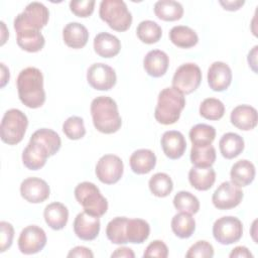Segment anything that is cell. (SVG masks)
Instances as JSON below:
<instances>
[{
    "instance_id": "17",
    "label": "cell",
    "mask_w": 258,
    "mask_h": 258,
    "mask_svg": "<svg viewBox=\"0 0 258 258\" xmlns=\"http://www.w3.org/2000/svg\"><path fill=\"white\" fill-rule=\"evenodd\" d=\"M232 82V71L223 61L213 62L208 70V84L215 92H223L229 88Z\"/></svg>"
},
{
    "instance_id": "2",
    "label": "cell",
    "mask_w": 258,
    "mask_h": 258,
    "mask_svg": "<svg viewBox=\"0 0 258 258\" xmlns=\"http://www.w3.org/2000/svg\"><path fill=\"white\" fill-rule=\"evenodd\" d=\"M91 115L95 128L101 133L112 134L122 125L116 102L108 96H99L91 103Z\"/></svg>"
},
{
    "instance_id": "44",
    "label": "cell",
    "mask_w": 258,
    "mask_h": 258,
    "mask_svg": "<svg viewBox=\"0 0 258 258\" xmlns=\"http://www.w3.org/2000/svg\"><path fill=\"white\" fill-rule=\"evenodd\" d=\"M13 237V226L5 221L0 222V252H4L11 247Z\"/></svg>"
},
{
    "instance_id": "45",
    "label": "cell",
    "mask_w": 258,
    "mask_h": 258,
    "mask_svg": "<svg viewBox=\"0 0 258 258\" xmlns=\"http://www.w3.org/2000/svg\"><path fill=\"white\" fill-rule=\"evenodd\" d=\"M144 257H158L166 258L168 256V248L163 241L154 240L145 249Z\"/></svg>"
},
{
    "instance_id": "50",
    "label": "cell",
    "mask_w": 258,
    "mask_h": 258,
    "mask_svg": "<svg viewBox=\"0 0 258 258\" xmlns=\"http://www.w3.org/2000/svg\"><path fill=\"white\" fill-rule=\"evenodd\" d=\"M257 48L258 46L255 45L253 47V49L251 51H249V54H248V62H249V66L252 68V70L256 73L257 70H256V55H257Z\"/></svg>"
},
{
    "instance_id": "18",
    "label": "cell",
    "mask_w": 258,
    "mask_h": 258,
    "mask_svg": "<svg viewBox=\"0 0 258 258\" xmlns=\"http://www.w3.org/2000/svg\"><path fill=\"white\" fill-rule=\"evenodd\" d=\"M160 142L163 153L170 159L180 158L186 149L185 138L179 131L169 130L164 132Z\"/></svg>"
},
{
    "instance_id": "48",
    "label": "cell",
    "mask_w": 258,
    "mask_h": 258,
    "mask_svg": "<svg viewBox=\"0 0 258 258\" xmlns=\"http://www.w3.org/2000/svg\"><path fill=\"white\" fill-rule=\"evenodd\" d=\"M225 10H229V11H236L238 9H240L241 6L244 5L245 1L244 0H235V1H220L219 2Z\"/></svg>"
},
{
    "instance_id": "23",
    "label": "cell",
    "mask_w": 258,
    "mask_h": 258,
    "mask_svg": "<svg viewBox=\"0 0 258 258\" xmlns=\"http://www.w3.org/2000/svg\"><path fill=\"white\" fill-rule=\"evenodd\" d=\"M129 163L133 172L146 174L155 167L156 156L149 149H138L131 154Z\"/></svg>"
},
{
    "instance_id": "11",
    "label": "cell",
    "mask_w": 258,
    "mask_h": 258,
    "mask_svg": "<svg viewBox=\"0 0 258 258\" xmlns=\"http://www.w3.org/2000/svg\"><path fill=\"white\" fill-rule=\"evenodd\" d=\"M46 240V234L42 228L30 225L21 231L18 238V248L23 254H35L44 248Z\"/></svg>"
},
{
    "instance_id": "1",
    "label": "cell",
    "mask_w": 258,
    "mask_h": 258,
    "mask_svg": "<svg viewBox=\"0 0 258 258\" xmlns=\"http://www.w3.org/2000/svg\"><path fill=\"white\" fill-rule=\"evenodd\" d=\"M18 97L22 104L31 109L41 107L45 102L43 76L37 68L22 70L16 80Z\"/></svg>"
},
{
    "instance_id": "7",
    "label": "cell",
    "mask_w": 258,
    "mask_h": 258,
    "mask_svg": "<svg viewBox=\"0 0 258 258\" xmlns=\"http://www.w3.org/2000/svg\"><path fill=\"white\" fill-rule=\"evenodd\" d=\"M49 18V11L45 5L40 2L29 3L24 10L14 19V29L19 31L22 29L39 30L46 25Z\"/></svg>"
},
{
    "instance_id": "29",
    "label": "cell",
    "mask_w": 258,
    "mask_h": 258,
    "mask_svg": "<svg viewBox=\"0 0 258 258\" xmlns=\"http://www.w3.org/2000/svg\"><path fill=\"white\" fill-rule=\"evenodd\" d=\"M169 39L177 47L189 48L198 43L199 36L190 27L185 25H177L170 29Z\"/></svg>"
},
{
    "instance_id": "22",
    "label": "cell",
    "mask_w": 258,
    "mask_h": 258,
    "mask_svg": "<svg viewBox=\"0 0 258 258\" xmlns=\"http://www.w3.org/2000/svg\"><path fill=\"white\" fill-rule=\"evenodd\" d=\"M62 38L69 47L82 48L88 42L89 31L79 22H70L62 30Z\"/></svg>"
},
{
    "instance_id": "28",
    "label": "cell",
    "mask_w": 258,
    "mask_h": 258,
    "mask_svg": "<svg viewBox=\"0 0 258 258\" xmlns=\"http://www.w3.org/2000/svg\"><path fill=\"white\" fill-rule=\"evenodd\" d=\"M244 139L239 134L233 132L224 134L219 141L220 151L227 159H232L240 155L244 150Z\"/></svg>"
},
{
    "instance_id": "5",
    "label": "cell",
    "mask_w": 258,
    "mask_h": 258,
    "mask_svg": "<svg viewBox=\"0 0 258 258\" xmlns=\"http://www.w3.org/2000/svg\"><path fill=\"white\" fill-rule=\"evenodd\" d=\"M99 15L112 29L120 32L126 31L132 23V14L121 0H103L100 3Z\"/></svg>"
},
{
    "instance_id": "31",
    "label": "cell",
    "mask_w": 258,
    "mask_h": 258,
    "mask_svg": "<svg viewBox=\"0 0 258 258\" xmlns=\"http://www.w3.org/2000/svg\"><path fill=\"white\" fill-rule=\"evenodd\" d=\"M149 224L142 219H128L126 225V239L128 243L141 244L149 236Z\"/></svg>"
},
{
    "instance_id": "43",
    "label": "cell",
    "mask_w": 258,
    "mask_h": 258,
    "mask_svg": "<svg viewBox=\"0 0 258 258\" xmlns=\"http://www.w3.org/2000/svg\"><path fill=\"white\" fill-rule=\"evenodd\" d=\"M94 0H81L70 2L71 11L79 17H89L94 12Z\"/></svg>"
},
{
    "instance_id": "39",
    "label": "cell",
    "mask_w": 258,
    "mask_h": 258,
    "mask_svg": "<svg viewBox=\"0 0 258 258\" xmlns=\"http://www.w3.org/2000/svg\"><path fill=\"white\" fill-rule=\"evenodd\" d=\"M173 206L177 211L189 215L197 214L200 210V202L198 198L185 190H180L174 196Z\"/></svg>"
},
{
    "instance_id": "25",
    "label": "cell",
    "mask_w": 258,
    "mask_h": 258,
    "mask_svg": "<svg viewBox=\"0 0 258 258\" xmlns=\"http://www.w3.org/2000/svg\"><path fill=\"white\" fill-rule=\"evenodd\" d=\"M230 177L232 182L236 185L246 186L254 180L255 166L251 161L241 159L233 164L230 171Z\"/></svg>"
},
{
    "instance_id": "40",
    "label": "cell",
    "mask_w": 258,
    "mask_h": 258,
    "mask_svg": "<svg viewBox=\"0 0 258 258\" xmlns=\"http://www.w3.org/2000/svg\"><path fill=\"white\" fill-rule=\"evenodd\" d=\"M225 114L223 102L216 98H207L200 105V115L208 120H219Z\"/></svg>"
},
{
    "instance_id": "10",
    "label": "cell",
    "mask_w": 258,
    "mask_h": 258,
    "mask_svg": "<svg viewBox=\"0 0 258 258\" xmlns=\"http://www.w3.org/2000/svg\"><path fill=\"white\" fill-rule=\"evenodd\" d=\"M124 165L122 159L114 154H105L97 162L96 175L105 184H113L123 175Z\"/></svg>"
},
{
    "instance_id": "36",
    "label": "cell",
    "mask_w": 258,
    "mask_h": 258,
    "mask_svg": "<svg viewBox=\"0 0 258 258\" xmlns=\"http://www.w3.org/2000/svg\"><path fill=\"white\" fill-rule=\"evenodd\" d=\"M128 218L126 217H116L111 220L106 227L107 238L114 244H126V225Z\"/></svg>"
},
{
    "instance_id": "14",
    "label": "cell",
    "mask_w": 258,
    "mask_h": 258,
    "mask_svg": "<svg viewBox=\"0 0 258 258\" xmlns=\"http://www.w3.org/2000/svg\"><path fill=\"white\" fill-rule=\"evenodd\" d=\"M20 194L25 201L39 204L48 199L50 189L45 180L39 177H28L21 182Z\"/></svg>"
},
{
    "instance_id": "38",
    "label": "cell",
    "mask_w": 258,
    "mask_h": 258,
    "mask_svg": "<svg viewBox=\"0 0 258 258\" xmlns=\"http://www.w3.org/2000/svg\"><path fill=\"white\" fill-rule=\"evenodd\" d=\"M136 34L142 42L152 44L161 38L162 30L156 22L152 20H143L138 24Z\"/></svg>"
},
{
    "instance_id": "35",
    "label": "cell",
    "mask_w": 258,
    "mask_h": 258,
    "mask_svg": "<svg viewBox=\"0 0 258 258\" xmlns=\"http://www.w3.org/2000/svg\"><path fill=\"white\" fill-rule=\"evenodd\" d=\"M216 160V149L211 144L205 147L194 146L190 150V161L197 167H212Z\"/></svg>"
},
{
    "instance_id": "26",
    "label": "cell",
    "mask_w": 258,
    "mask_h": 258,
    "mask_svg": "<svg viewBox=\"0 0 258 258\" xmlns=\"http://www.w3.org/2000/svg\"><path fill=\"white\" fill-rule=\"evenodd\" d=\"M17 44L28 52H37L44 46L45 40L39 30L22 29L16 32Z\"/></svg>"
},
{
    "instance_id": "41",
    "label": "cell",
    "mask_w": 258,
    "mask_h": 258,
    "mask_svg": "<svg viewBox=\"0 0 258 258\" xmlns=\"http://www.w3.org/2000/svg\"><path fill=\"white\" fill-rule=\"evenodd\" d=\"M62 131L69 139L78 140L83 138L86 134L84 120L78 116L69 117L62 124Z\"/></svg>"
},
{
    "instance_id": "42",
    "label": "cell",
    "mask_w": 258,
    "mask_h": 258,
    "mask_svg": "<svg viewBox=\"0 0 258 258\" xmlns=\"http://www.w3.org/2000/svg\"><path fill=\"white\" fill-rule=\"evenodd\" d=\"M214 256V248L207 241H198L190 246L185 254L186 258H211Z\"/></svg>"
},
{
    "instance_id": "37",
    "label": "cell",
    "mask_w": 258,
    "mask_h": 258,
    "mask_svg": "<svg viewBox=\"0 0 258 258\" xmlns=\"http://www.w3.org/2000/svg\"><path fill=\"white\" fill-rule=\"evenodd\" d=\"M151 194L158 198L167 197L173 189V182L168 174L157 172L153 174L148 182Z\"/></svg>"
},
{
    "instance_id": "15",
    "label": "cell",
    "mask_w": 258,
    "mask_h": 258,
    "mask_svg": "<svg viewBox=\"0 0 258 258\" xmlns=\"http://www.w3.org/2000/svg\"><path fill=\"white\" fill-rule=\"evenodd\" d=\"M75 234L84 241H92L99 235L100 232V219L87 214L85 211L79 213L74 221Z\"/></svg>"
},
{
    "instance_id": "20",
    "label": "cell",
    "mask_w": 258,
    "mask_h": 258,
    "mask_svg": "<svg viewBox=\"0 0 258 258\" xmlns=\"http://www.w3.org/2000/svg\"><path fill=\"white\" fill-rule=\"evenodd\" d=\"M169 64L168 55L159 49H153L146 53L143 59V67L147 75L153 78L162 77Z\"/></svg>"
},
{
    "instance_id": "49",
    "label": "cell",
    "mask_w": 258,
    "mask_h": 258,
    "mask_svg": "<svg viewBox=\"0 0 258 258\" xmlns=\"http://www.w3.org/2000/svg\"><path fill=\"white\" fill-rule=\"evenodd\" d=\"M111 257H127V258H134L135 257V254L134 252L130 249V248H127V247H120V248H117L115 250V252H113L111 254Z\"/></svg>"
},
{
    "instance_id": "3",
    "label": "cell",
    "mask_w": 258,
    "mask_h": 258,
    "mask_svg": "<svg viewBox=\"0 0 258 258\" xmlns=\"http://www.w3.org/2000/svg\"><path fill=\"white\" fill-rule=\"evenodd\" d=\"M185 106L183 94L173 87L165 88L158 94L157 105L154 110L156 121L163 125L174 124L180 117Z\"/></svg>"
},
{
    "instance_id": "51",
    "label": "cell",
    "mask_w": 258,
    "mask_h": 258,
    "mask_svg": "<svg viewBox=\"0 0 258 258\" xmlns=\"http://www.w3.org/2000/svg\"><path fill=\"white\" fill-rule=\"evenodd\" d=\"M9 70L4 63H1V88H3L9 81Z\"/></svg>"
},
{
    "instance_id": "19",
    "label": "cell",
    "mask_w": 258,
    "mask_h": 258,
    "mask_svg": "<svg viewBox=\"0 0 258 258\" xmlns=\"http://www.w3.org/2000/svg\"><path fill=\"white\" fill-rule=\"evenodd\" d=\"M230 120L231 123L240 130H252L257 125V111L250 105H239L231 112Z\"/></svg>"
},
{
    "instance_id": "12",
    "label": "cell",
    "mask_w": 258,
    "mask_h": 258,
    "mask_svg": "<svg viewBox=\"0 0 258 258\" xmlns=\"http://www.w3.org/2000/svg\"><path fill=\"white\" fill-rule=\"evenodd\" d=\"M87 81L95 90L108 91L115 86L117 77L113 68L103 62H96L88 69Z\"/></svg>"
},
{
    "instance_id": "4",
    "label": "cell",
    "mask_w": 258,
    "mask_h": 258,
    "mask_svg": "<svg viewBox=\"0 0 258 258\" xmlns=\"http://www.w3.org/2000/svg\"><path fill=\"white\" fill-rule=\"evenodd\" d=\"M75 198L84 208V211L92 216L101 217L108 210V202L102 196L96 184L89 181L79 183L75 188Z\"/></svg>"
},
{
    "instance_id": "32",
    "label": "cell",
    "mask_w": 258,
    "mask_h": 258,
    "mask_svg": "<svg viewBox=\"0 0 258 258\" xmlns=\"http://www.w3.org/2000/svg\"><path fill=\"white\" fill-rule=\"evenodd\" d=\"M171 230L178 238H189L196 230V221L191 215L180 212L173 216L171 220Z\"/></svg>"
},
{
    "instance_id": "47",
    "label": "cell",
    "mask_w": 258,
    "mask_h": 258,
    "mask_svg": "<svg viewBox=\"0 0 258 258\" xmlns=\"http://www.w3.org/2000/svg\"><path fill=\"white\" fill-rule=\"evenodd\" d=\"M231 258L233 257H239V258H252L253 255L252 253L248 250L247 247L245 246H237L235 247L232 252L229 255Z\"/></svg>"
},
{
    "instance_id": "9",
    "label": "cell",
    "mask_w": 258,
    "mask_h": 258,
    "mask_svg": "<svg viewBox=\"0 0 258 258\" xmlns=\"http://www.w3.org/2000/svg\"><path fill=\"white\" fill-rule=\"evenodd\" d=\"M202 82V72L198 64L186 62L175 71L172 78V87L181 94H190L196 91Z\"/></svg>"
},
{
    "instance_id": "21",
    "label": "cell",
    "mask_w": 258,
    "mask_h": 258,
    "mask_svg": "<svg viewBox=\"0 0 258 258\" xmlns=\"http://www.w3.org/2000/svg\"><path fill=\"white\" fill-rule=\"evenodd\" d=\"M121 42L118 37L108 32H100L94 38V50L102 57H113L120 52Z\"/></svg>"
},
{
    "instance_id": "33",
    "label": "cell",
    "mask_w": 258,
    "mask_h": 258,
    "mask_svg": "<svg viewBox=\"0 0 258 258\" xmlns=\"http://www.w3.org/2000/svg\"><path fill=\"white\" fill-rule=\"evenodd\" d=\"M30 140H35L40 142L46 147L50 156L54 155L60 148L61 140L59 135L48 128H41L36 130L30 137Z\"/></svg>"
},
{
    "instance_id": "24",
    "label": "cell",
    "mask_w": 258,
    "mask_h": 258,
    "mask_svg": "<svg viewBox=\"0 0 258 258\" xmlns=\"http://www.w3.org/2000/svg\"><path fill=\"white\" fill-rule=\"evenodd\" d=\"M45 223L53 230H61L68 223L69 210L68 208L58 202L47 205L43 212Z\"/></svg>"
},
{
    "instance_id": "34",
    "label": "cell",
    "mask_w": 258,
    "mask_h": 258,
    "mask_svg": "<svg viewBox=\"0 0 258 258\" xmlns=\"http://www.w3.org/2000/svg\"><path fill=\"white\" fill-rule=\"evenodd\" d=\"M216 137V129L208 124H197L189 131V139L194 146L211 145Z\"/></svg>"
},
{
    "instance_id": "8",
    "label": "cell",
    "mask_w": 258,
    "mask_h": 258,
    "mask_svg": "<svg viewBox=\"0 0 258 258\" xmlns=\"http://www.w3.org/2000/svg\"><path fill=\"white\" fill-rule=\"evenodd\" d=\"M243 235L241 221L233 216L222 217L213 225V236L222 245H230L238 242Z\"/></svg>"
},
{
    "instance_id": "30",
    "label": "cell",
    "mask_w": 258,
    "mask_h": 258,
    "mask_svg": "<svg viewBox=\"0 0 258 258\" xmlns=\"http://www.w3.org/2000/svg\"><path fill=\"white\" fill-rule=\"evenodd\" d=\"M155 15L164 21H175L183 15L182 5L173 0H160L154 4Z\"/></svg>"
},
{
    "instance_id": "6",
    "label": "cell",
    "mask_w": 258,
    "mask_h": 258,
    "mask_svg": "<svg viewBox=\"0 0 258 258\" xmlns=\"http://www.w3.org/2000/svg\"><path fill=\"white\" fill-rule=\"evenodd\" d=\"M28 125L26 115L18 109L5 112L0 126L1 140L9 145L18 144L24 137Z\"/></svg>"
},
{
    "instance_id": "13",
    "label": "cell",
    "mask_w": 258,
    "mask_h": 258,
    "mask_svg": "<svg viewBox=\"0 0 258 258\" xmlns=\"http://www.w3.org/2000/svg\"><path fill=\"white\" fill-rule=\"evenodd\" d=\"M242 199L243 191L240 186L232 181H224L214 191L212 202L218 210H230L237 207Z\"/></svg>"
},
{
    "instance_id": "27",
    "label": "cell",
    "mask_w": 258,
    "mask_h": 258,
    "mask_svg": "<svg viewBox=\"0 0 258 258\" xmlns=\"http://www.w3.org/2000/svg\"><path fill=\"white\" fill-rule=\"evenodd\" d=\"M189 183L198 190L210 189L216 180V172L212 167L194 166L188 172Z\"/></svg>"
},
{
    "instance_id": "16",
    "label": "cell",
    "mask_w": 258,
    "mask_h": 258,
    "mask_svg": "<svg viewBox=\"0 0 258 258\" xmlns=\"http://www.w3.org/2000/svg\"><path fill=\"white\" fill-rule=\"evenodd\" d=\"M50 156L44 145L35 140H30L22 152V162L30 170H37L44 166Z\"/></svg>"
},
{
    "instance_id": "46",
    "label": "cell",
    "mask_w": 258,
    "mask_h": 258,
    "mask_svg": "<svg viewBox=\"0 0 258 258\" xmlns=\"http://www.w3.org/2000/svg\"><path fill=\"white\" fill-rule=\"evenodd\" d=\"M68 257H85V258H92L94 257V254L93 252L87 248V247H84V246H77L75 248H73L69 254H68Z\"/></svg>"
}]
</instances>
